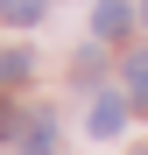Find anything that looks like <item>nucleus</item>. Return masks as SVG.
Segmentation results:
<instances>
[{
  "label": "nucleus",
  "instance_id": "nucleus-1",
  "mask_svg": "<svg viewBox=\"0 0 148 155\" xmlns=\"http://www.w3.org/2000/svg\"><path fill=\"white\" fill-rule=\"evenodd\" d=\"M120 127H127V99H113V92H99V99H92V134H99V141H113Z\"/></svg>",
  "mask_w": 148,
  "mask_h": 155
},
{
  "label": "nucleus",
  "instance_id": "nucleus-2",
  "mask_svg": "<svg viewBox=\"0 0 148 155\" xmlns=\"http://www.w3.org/2000/svg\"><path fill=\"white\" fill-rule=\"evenodd\" d=\"M127 21H134V7H127V0H99L92 28H99V42H113V35H127Z\"/></svg>",
  "mask_w": 148,
  "mask_h": 155
},
{
  "label": "nucleus",
  "instance_id": "nucleus-3",
  "mask_svg": "<svg viewBox=\"0 0 148 155\" xmlns=\"http://www.w3.org/2000/svg\"><path fill=\"white\" fill-rule=\"evenodd\" d=\"M21 148H28V155H49V148H57V120L35 113V127H21Z\"/></svg>",
  "mask_w": 148,
  "mask_h": 155
},
{
  "label": "nucleus",
  "instance_id": "nucleus-4",
  "mask_svg": "<svg viewBox=\"0 0 148 155\" xmlns=\"http://www.w3.org/2000/svg\"><path fill=\"white\" fill-rule=\"evenodd\" d=\"M28 71H35V57H28V49H0V92H7V85H21Z\"/></svg>",
  "mask_w": 148,
  "mask_h": 155
},
{
  "label": "nucleus",
  "instance_id": "nucleus-5",
  "mask_svg": "<svg viewBox=\"0 0 148 155\" xmlns=\"http://www.w3.org/2000/svg\"><path fill=\"white\" fill-rule=\"evenodd\" d=\"M127 92H134V106L148 113V49H141V57H127Z\"/></svg>",
  "mask_w": 148,
  "mask_h": 155
},
{
  "label": "nucleus",
  "instance_id": "nucleus-6",
  "mask_svg": "<svg viewBox=\"0 0 148 155\" xmlns=\"http://www.w3.org/2000/svg\"><path fill=\"white\" fill-rule=\"evenodd\" d=\"M49 0H0V21H42Z\"/></svg>",
  "mask_w": 148,
  "mask_h": 155
},
{
  "label": "nucleus",
  "instance_id": "nucleus-7",
  "mask_svg": "<svg viewBox=\"0 0 148 155\" xmlns=\"http://www.w3.org/2000/svg\"><path fill=\"white\" fill-rule=\"evenodd\" d=\"M7 134H21V113H14V99H7V92H0V141H7Z\"/></svg>",
  "mask_w": 148,
  "mask_h": 155
},
{
  "label": "nucleus",
  "instance_id": "nucleus-8",
  "mask_svg": "<svg viewBox=\"0 0 148 155\" xmlns=\"http://www.w3.org/2000/svg\"><path fill=\"white\" fill-rule=\"evenodd\" d=\"M141 21H148V0H141Z\"/></svg>",
  "mask_w": 148,
  "mask_h": 155
}]
</instances>
